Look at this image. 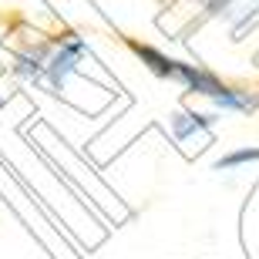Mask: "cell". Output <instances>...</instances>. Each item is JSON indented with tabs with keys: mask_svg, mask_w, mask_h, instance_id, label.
I'll return each instance as SVG.
<instances>
[{
	"mask_svg": "<svg viewBox=\"0 0 259 259\" xmlns=\"http://www.w3.org/2000/svg\"><path fill=\"white\" fill-rule=\"evenodd\" d=\"M172 81H179L185 91L202 95V98H209V101H212V98H219L222 91H226V84H222L212 71H205V67H199V64H185V61H175Z\"/></svg>",
	"mask_w": 259,
	"mask_h": 259,
	"instance_id": "7a4b0ae2",
	"label": "cell"
},
{
	"mask_svg": "<svg viewBox=\"0 0 259 259\" xmlns=\"http://www.w3.org/2000/svg\"><path fill=\"white\" fill-rule=\"evenodd\" d=\"M128 48H132V54L142 61V64L148 67L155 77H165V81H172V67H175V61L168 58V54H162V51L152 48V44H138V40H128Z\"/></svg>",
	"mask_w": 259,
	"mask_h": 259,
	"instance_id": "3957f363",
	"label": "cell"
},
{
	"mask_svg": "<svg viewBox=\"0 0 259 259\" xmlns=\"http://www.w3.org/2000/svg\"><path fill=\"white\" fill-rule=\"evenodd\" d=\"M249 162H259V148H236V152L222 155L215 162V172H232L239 165H249Z\"/></svg>",
	"mask_w": 259,
	"mask_h": 259,
	"instance_id": "52a82bcc",
	"label": "cell"
},
{
	"mask_svg": "<svg viewBox=\"0 0 259 259\" xmlns=\"http://www.w3.org/2000/svg\"><path fill=\"white\" fill-rule=\"evenodd\" d=\"M209 125H212L209 115H195V111H175L172 115V135L179 138V142H189L192 135L205 132Z\"/></svg>",
	"mask_w": 259,
	"mask_h": 259,
	"instance_id": "8992f818",
	"label": "cell"
},
{
	"mask_svg": "<svg viewBox=\"0 0 259 259\" xmlns=\"http://www.w3.org/2000/svg\"><path fill=\"white\" fill-rule=\"evenodd\" d=\"M212 105L219 108V111H236V115H249L259 108V95L256 91H242V88H229L222 91L219 98H212Z\"/></svg>",
	"mask_w": 259,
	"mask_h": 259,
	"instance_id": "5b68a950",
	"label": "cell"
},
{
	"mask_svg": "<svg viewBox=\"0 0 259 259\" xmlns=\"http://www.w3.org/2000/svg\"><path fill=\"white\" fill-rule=\"evenodd\" d=\"M88 54V44L81 37H64L58 44V48H51V58H48V67H44V81H48V88L54 91V95H61L67 84V77L77 71V64H81V58Z\"/></svg>",
	"mask_w": 259,
	"mask_h": 259,
	"instance_id": "6da1fadb",
	"label": "cell"
},
{
	"mask_svg": "<svg viewBox=\"0 0 259 259\" xmlns=\"http://www.w3.org/2000/svg\"><path fill=\"white\" fill-rule=\"evenodd\" d=\"M48 58H51V48L48 44H30L27 51H20L17 61H14V74L20 77H40L44 74V67H48Z\"/></svg>",
	"mask_w": 259,
	"mask_h": 259,
	"instance_id": "277c9868",
	"label": "cell"
}]
</instances>
